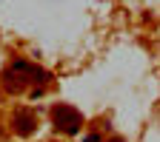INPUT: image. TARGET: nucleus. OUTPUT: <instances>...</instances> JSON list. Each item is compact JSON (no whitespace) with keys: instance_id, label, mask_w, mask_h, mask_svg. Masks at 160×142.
<instances>
[{"instance_id":"nucleus-1","label":"nucleus","mask_w":160,"mask_h":142,"mask_svg":"<svg viewBox=\"0 0 160 142\" xmlns=\"http://www.w3.org/2000/svg\"><path fill=\"white\" fill-rule=\"evenodd\" d=\"M52 119H54V125L60 128V131H66V134H74L77 128H80V114L74 111V108H69V105H57L54 111H52Z\"/></svg>"},{"instance_id":"nucleus-2","label":"nucleus","mask_w":160,"mask_h":142,"mask_svg":"<svg viewBox=\"0 0 160 142\" xmlns=\"http://www.w3.org/2000/svg\"><path fill=\"white\" fill-rule=\"evenodd\" d=\"M34 128H37L34 114H32V111H26V108H17V111H14V131H17L20 136H29Z\"/></svg>"}]
</instances>
